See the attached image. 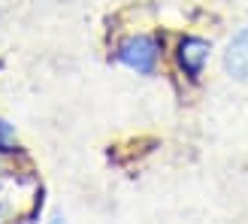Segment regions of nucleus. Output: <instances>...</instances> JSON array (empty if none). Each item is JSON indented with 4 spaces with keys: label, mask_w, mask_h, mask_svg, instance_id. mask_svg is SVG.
<instances>
[{
    "label": "nucleus",
    "mask_w": 248,
    "mask_h": 224,
    "mask_svg": "<svg viewBox=\"0 0 248 224\" xmlns=\"http://www.w3.org/2000/svg\"><path fill=\"white\" fill-rule=\"evenodd\" d=\"M227 70L236 79L248 82V28L227 46Z\"/></svg>",
    "instance_id": "obj_2"
},
{
    "label": "nucleus",
    "mask_w": 248,
    "mask_h": 224,
    "mask_svg": "<svg viewBox=\"0 0 248 224\" xmlns=\"http://www.w3.org/2000/svg\"><path fill=\"white\" fill-rule=\"evenodd\" d=\"M9 140H12V130H9V124H3V121H0V148H6V145H9Z\"/></svg>",
    "instance_id": "obj_4"
},
{
    "label": "nucleus",
    "mask_w": 248,
    "mask_h": 224,
    "mask_svg": "<svg viewBox=\"0 0 248 224\" xmlns=\"http://www.w3.org/2000/svg\"><path fill=\"white\" fill-rule=\"evenodd\" d=\"M179 58H182V67L188 73H200V67L206 64V58H209V46L203 40H185Z\"/></svg>",
    "instance_id": "obj_3"
},
{
    "label": "nucleus",
    "mask_w": 248,
    "mask_h": 224,
    "mask_svg": "<svg viewBox=\"0 0 248 224\" xmlns=\"http://www.w3.org/2000/svg\"><path fill=\"white\" fill-rule=\"evenodd\" d=\"M118 61L133 70H140V73H152L155 61H157V46L148 36H133V40H127L118 48Z\"/></svg>",
    "instance_id": "obj_1"
}]
</instances>
